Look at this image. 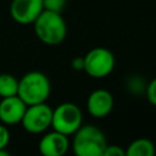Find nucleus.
<instances>
[{
  "label": "nucleus",
  "instance_id": "nucleus-1",
  "mask_svg": "<svg viewBox=\"0 0 156 156\" xmlns=\"http://www.w3.org/2000/svg\"><path fill=\"white\" fill-rule=\"evenodd\" d=\"M33 24L35 35L46 45H57L67 35V26L61 12L43 10Z\"/></svg>",
  "mask_w": 156,
  "mask_h": 156
},
{
  "label": "nucleus",
  "instance_id": "nucleus-2",
  "mask_svg": "<svg viewBox=\"0 0 156 156\" xmlns=\"http://www.w3.org/2000/svg\"><path fill=\"white\" fill-rule=\"evenodd\" d=\"M72 135V149L77 156H102L107 141L102 130L96 126H80Z\"/></svg>",
  "mask_w": 156,
  "mask_h": 156
},
{
  "label": "nucleus",
  "instance_id": "nucleus-3",
  "mask_svg": "<svg viewBox=\"0 0 156 156\" xmlns=\"http://www.w3.org/2000/svg\"><path fill=\"white\" fill-rule=\"evenodd\" d=\"M51 91L49 78L39 71H32L26 73L18 80L17 95L28 105L45 102Z\"/></svg>",
  "mask_w": 156,
  "mask_h": 156
},
{
  "label": "nucleus",
  "instance_id": "nucleus-4",
  "mask_svg": "<svg viewBox=\"0 0 156 156\" xmlns=\"http://www.w3.org/2000/svg\"><path fill=\"white\" fill-rule=\"evenodd\" d=\"M83 122L80 108L73 102H63L52 110L51 127L65 135H72Z\"/></svg>",
  "mask_w": 156,
  "mask_h": 156
},
{
  "label": "nucleus",
  "instance_id": "nucleus-5",
  "mask_svg": "<svg viewBox=\"0 0 156 156\" xmlns=\"http://www.w3.org/2000/svg\"><path fill=\"white\" fill-rule=\"evenodd\" d=\"M115 56L106 48H94L84 56V72L93 78H104L115 68Z\"/></svg>",
  "mask_w": 156,
  "mask_h": 156
},
{
  "label": "nucleus",
  "instance_id": "nucleus-6",
  "mask_svg": "<svg viewBox=\"0 0 156 156\" xmlns=\"http://www.w3.org/2000/svg\"><path fill=\"white\" fill-rule=\"evenodd\" d=\"M51 118L52 108L48 104L40 102L27 106L21 123L27 132L38 134L51 127Z\"/></svg>",
  "mask_w": 156,
  "mask_h": 156
},
{
  "label": "nucleus",
  "instance_id": "nucleus-7",
  "mask_svg": "<svg viewBox=\"0 0 156 156\" xmlns=\"http://www.w3.org/2000/svg\"><path fill=\"white\" fill-rule=\"evenodd\" d=\"M44 10L43 0H12L10 15L20 24H30Z\"/></svg>",
  "mask_w": 156,
  "mask_h": 156
},
{
  "label": "nucleus",
  "instance_id": "nucleus-8",
  "mask_svg": "<svg viewBox=\"0 0 156 156\" xmlns=\"http://www.w3.org/2000/svg\"><path fill=\"white\" fill-rule=\"evenodd\" d=\"M113 107V96L106 89H96L90 93L87 100L88 112L95 118L106 117Z\"/></svg>",
  "mask_w": 156,
  "mask_h": 156
},
{
  "label": "nucleus",
  "instance_id": "nucleus-9",
  "mask_svg": "<svg viewBox=\"0 0 156 156\" xmlns=\"http://www.w3.org/2000/svg\"><path fill=\"white\" fill-rule=\"evenodd\" d=\"M27 105L18 95L2 98L0 101V121L6 124H16L22 121Z\"/></svg>",
  "mask_w": 156,
  "mask_h": 156
},
{
  "label": "nucleus",
  "instance_id": "nucleus-10",
  "mask_svg": "<svg viewBox=\"0 0 156 156\" xmlns=\"http://www.w3.org/2000/svg\"><path fill=\"white\" fill-rule=\"evenodd\" d=\"M68 146V136L56 130L46 133L39 141V151L44 156H62L67 152Z\"/></svg>",
  "mask_w": 156,
  "mask_h": 156
},
{
  "label": "nucleus",
  "instance_id": "nucleus-11",
  "mask_svg": "<svg viewBox=\"0 0 156 156\" xmlns=\"http://www.w3.org/2000/svg\"><path fill=\"white\" fill-rule=\"evenodd\" d=\"M154 154L155 146L152 141L146 138H139L133 140L126 150V155L128 156H152Z\"/></svg>",
  "mask_w": 156,
  "mask_h": 156
},
{
  "label": "nucleus",
  "instance_id": "nucleus-12",
  "mask_svg": "<svg viewBox=\"0 0 156 156\" xmlns=\"http://www.w3.org/2000/svg\"><path fill=\"white\" fill-rule=\"evenodd\" d=\"M18 90V79L9 73L0 74V96L7 98L17 95Z\"/></svg>",
  "mask_w": 156,
  "mask_h": 156
},
{
  "label": "nucleus",
  "instance_id": "nucleus-13",
  "mask_svg": "<svg viewBox=\"0 0 156 156\" xmlns=\"http://www.w3.org/2000/svg\"><path fill=\"white\" fill-rule=\"evenodd\" d=\"M127 85H128V89L133 94H141L146 89V85H145L143 78H140L138 76H134L130 79H128V84Z\"/></svg>",
  "mask_w": 156,
  "mask_h": 156
},
{
  "label": "nucleus",
  "instance_id": "nucleus-14",
  "mask_svg": "<svg viewBox=\"0 0 156 156\" xmlns=\"http://www.w3.org/2000/svg\"><path fill=\"white\" fill-rule=\"evenodd\" d=\"M65 5H66V0H43L44 10H49L54 12H61Z\"/></svg>",
  "mask_w": 156,
  "mask_h": 156
},
{
  "label": "nucleus",
  "instance_id": "nucleus-15",
  "mask_svg": "<svg viewBox=\"0 0 156 156\" xmlns=\"http://www.w3.org/2000/svg\"><path fill=\"white\" fill-rule=\"evenodd\" d=\"M145 93L149 102L156 107V77L152 80H150V83L146 85Z\"/></svg>",
  "mask_w": 156,
  "mask_h": 156
},
{
  "label": "nucleus",
  "instance_id": "nucleus-16",
  "mask_svg": "<svg viewBox=\"0 0 156 156\" xmlns=\"http://www.w3.org/2000/svg\"><path fill=\"white\" fill-rule=\"evenodd\" d=\"M126 155V150L122 149V146L119 145H106L102 156H124Z\"/></svg>",
  "mask_w": 156,
  "mask_h": 156
},
{
  "label": "nucleus",
  "instance_id": "nucleus-17",
  "mask_svg": "<svg viewBox=\"0 0 156 156\" xmlns=\"http://www.w3.org/2000/svg\"><path fill=\"white\" fill-rule=\"evenodd\" d=\"M10 141V132L5 124H0V149H5Z\"/></svg>",
  "mask_w": 156,
  "mask_h": 156
},
{
  "label": "nucleus",
  "instance_id": "nucleus-18",
  "mask_svg": "<svg viewBox=\"0 0 156 156\" xmlns=\"http://www.w3.org/2000/svg\"><path fill=\"white\" fill-rule=\"evenodd\" d=\"M71 66L74 71H83L84 69V57L82 56H77L72 60Z\"/></svg>",
  "mask_w": 156,
  "mask_h": 156
},
{
  "label": "nucleus",
  "instance_id": "nucleus-19",
  "mask_svg": "<svg viewBox=\"0 0 156 156\" xmlns=\"http://www.w3.org/2000/svg\"><path fill=\"white\" fill-rule=\"evenodd\" d=\"M9 155H10L9 151H6L5 149H0V156H9Z\"/></svg>",
  "mask_w": 156,
  "mask_h": 156
}]
</instances>
